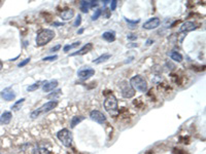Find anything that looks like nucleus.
Here are the masks:
<instances>
[{
    "mask_svg": "<svg viewBox=\"0 0 206 154\" xmlns=\"http://www.w3.org/2000/svg\"><path fill=\"white\" fill-rule=\"evenodd\" d=\"M84 119H85L84 116H73L72 119H71V128L75 127L76 124L81 123Z\"/></svg>",
    "mask_w": 206,
    "mask_h": 154,
    "instance_id": "6ab92c4d",
    "label": "nucleus"
},
{
    "mask_svg": "<svg viewBox=\"0 0 206 154\" xmlns=\"http://www.w3.org/2000/svg\"><path fill=\"white\" fill-rule=\"evenodd\" d=\"M153 40L148 39V42H147V44H148V45H151V44H153Z\"/></svg>",
    "mask_w": 206,
    "mask_h": 154,
    "instance_id": "f704fd0d",
    "label": "nucleus"
},
{
    "mask_svg": "<svg viewBox=\"0 0 206 154\" xmlns=\"http://www.w3.org/2000/svg\"><path fill=\"white\" fill-rule=\"evenodd\" d=\"M58 86V81L57 80H52V81H44L42 85V90L44 93H48V91L54 90L56 87Z\"/></svg>",
    "mask_w": 206,
    "mask_h": 154,
    "instance_id": "ddd939ff",
    "label": "nucleus"
},
{
    "mask_svg": "<svg viewBox=\"0 0 206 154\" xmlns=\"http://www.w3.org/2000/svg\"><path fill=\"white\" fill-rule=\"evenodd\" d=\"M90 118H91L93 121H95L99 124H103L106 121V116L103 114L102 112L98 111V110H93L90 113Z\"/></svg>",
    "mask_w": 206,
    "mask_h": 154,
    "instance_id": "0eeeda50",
    "label": "nucleus"
},
{
    "mask_svg": "<svg viewBox=\"0 0 206 154\" xmlns=\"http://www.w3.org/2000/svg\"><path fill=\"white\" fill-rule=\"evenodd\" d=\"M58 106V102L57 101H50L46 103L44 105L41 106L40 108L34 110V111L31 112V114H30V117H31L32 119H36L37 117H39L40 115L44 114V113H47L52 111V110H54L56 107Z\"/></svg>",
    "mask_w": 206,
    "mask_h": 154,
    "instance_id": "20e7f679",
    "label": "nucleus"
},
{
    "mask_svg": "<svg viewBox=\"0 0 206 154\" xmlns=\"http://www.w3.org/2000/svg\"><path fill=\"white\" fill-rule=\"evenodd\" d=\"M198 26L194 23V22H191V21H187L185 22L183 24H181V28H179V32L181 33H188L191 31H194L195 29H197Z\"/></svg>",
    "mask_w": 206,
    "mask_h": 154,
    "instance_id": "9d476101",
    "label": "nucleus"
},
{
    "mask_svg": "<svg viewBox=\"0 0 206 154\" xmlns=\"http://www.w3.org/2000/svg\"><path fill=\"white\" fill-rule=\"evenodd\" d=\"M2 67H3V64H2V62L0 61V70H1V69H2Z\"/></svg>",
    "mask_w": 206,
    "mask_h": 154,
    "instance_id": "4c0bfd02",
    "label": "nucleus"
},
{
    "mask_svg": "<svg viewBox=\"0 0 206 154\" xmlns=\"http://www.w3.org/2000/svg\"><path fill=\"white\" fill-rule=\"evenodd\" d=\"M103 12H105V14H104V16H105L106 19H107V18L109 17V12H110V10H109V9H105V10L103 9Z\"/></svg>",
    "mask_w": 206,
    "mask_h": 154,
    "instance_id": "72a5a7b5",
    "label": "nucleus"
},
{
    "mask_svg": "<svg viewBox=\"0 0 206 154\" xmlns=\"http://www.w3.org/2000/svg\"><path fill=\"white\" fill-rule=\"evenodd\" d=\"M60 49H61V45H59V44L56 45L55 47H53V49H51V53H55V51H58Z\"/></svg>",
    "mask_w": 206,
    "mask_h": 154,
    "instance_id": "473e14b6",
    "label": "nucleus"
},
{
    "mask_svg": "<svg viewBox=\"0 0 206 154\" xmlns=\"http://www.w3.org/2000/svg\"><path fill=\"white\" fill-rule=\"evenodd\" d=\"M101 14H102V9H96V12H95V13H94V16L92 17V20L93 21H96L97 19H98V18L101 16Z\"/></svg>",
    "mask_w": 206,
    "mask_h": 154,
    "instance_id": "b1692460",
    "label": "nucleus"
},
{
    "mask_svg": "<svg viewBox=\"0 0 206 154\" xmlns=\"http://www.w3.org/2000/svg\"><path fill=\"white\" fill-rule=\"evenodd\" d=\"M110 58H111V56L109 54H102V56H100L99 58H97L96 60L93 61V63H94V64H101V63H103V62L108 61Z\"/></svg>",
    "mask_w": 206,
    "mask_h": 154,
    "instance_id": "f3484780",
    "label": "nucleus"
},
{
    "mask_svg": "<svg viewBox=\"0 0 206 154\" xmlns=\"http://www.w3.org/2000/svg\"><path fill=\"white\" fill-rule=\"evenodd\" d=\"M0 96H1V98L5 101H13L14 100V98H16V94L14 93V90L12 89L7 87V89H4L1 93H0Z\"/></svg>",
    "mask_w": 206,
    "mask_h": 154,
    "instance_id": "9b49d317",
    "label": "nucleus"
},
{
    "mask_svg": "<svg viewBox=\"0 0 206 154\" xmlns=\"http://www.w3.org/2000/svg\"><path fill=\"white\" fill-rule=\"evenodd\" d=\"M119 89L121 90V94L124 98L131 99L135 96V90L131 86L130 82L127 81V80H123V81L119 82Z\"/></svg>",
    "mask_w": 206,
    "mask_h": 154,
    "instance_id": "423d86ee",
    "label": "nucleus"
},
{
    "mask_svg": "<svg viewBox=\"0 0 206 154\" xmlns=\"http://www.w3.org/2000/svg\"><path fill=\"white\" fill-rule=\"evenodd\" d=\"M81 14H78V16L76 17L75 22L73 23V26H74V27H78V26L81 25Z\"/></svg>",
    "mask_w": 206,
    "mask_h": 154,
    "instance_id": "a878e982",
    "label": "nucleus"
},
{
    "mask_svg": "<svg viewBox=\"0 0 206 154\" xmlns=\"http://www.w3.org/2000/svg\"><path fill=\"white\" fill-rule=\"evenodd\" d=\"M55 37V32L51 29H42L37 33L35 42L37 46H43L47 44L51 40H53Z\"/></svg>",
    "mask_w": 206,
    "mask_h": 154,
    "instance_id": "f257e3e1",
    "label": "nucleus"
},
{
    "mask_svg": "<svg viewBox=\"0 0 206 154\" xmlns=\"http://www.w3.org/2000/svg\"><path fill=\"white\" fill-rule=\"evenodd\" d=\"M84 32V29H81V30H78V32H77V34H81V33Z\"/></svg>",
    "mask_w": 206,
    "mask_h": 154,
    "instance_id": "e433bc0d",
    "label": "nucleus"
},
{
    "mask_svg": "<svg viewBox=\"0 0 206 154\" xmlns=\"http://www.w3.org/2000/svg\"><path fill=\"white\" fill-rule=\"evenodd\" d=\"M69 45H70V49H75V47H77L78 45H81V41H76V42H74L73 44H69Z\"/></svg>",
    "mask_w": 206,
    "mask_h": 154,
    "instance_id": "2f4dec72",
    "label": "nucleus"
},
{
    "mask_svg": "<svg viewBox=\"0 0 206 154\" xmlns=\"http://www.w3.org/2000/svg\"><path fill=\"white\" fill-rule=\"evenodd\" d=\"M60 95H61V90H55L54 93H52L50 94L47 96V99H57Z\"/></svg>",
    "mask_w": 206,
    "mask_h": 154,
    "instance_id": "5701e85b",
    "label": "nucleus"
},
{
    "mask_svg": "<svg viewBox=\"0 0 206 154\" xmlns=\"http://www.w3.org/2000/svg\"><path fill=\"white\" fill-rule=\"evenodd\" d=\"M33 154H51V152L46 148H36L33 151Z\"/></svg>",
    "mask_w": 206,
    "mask_h": 154,
    "instance_id": "412c9836",
    "label": "nucleus"
},
{
    "mask_svg": "<svg viewBox=\"0 0 206 154\" xmlns=\"http://www.w3.org/2000/svg\"><path fill=\"white\" fill-rule=\"evenodd\" d=\"M57 138L65 147H70L72 145V141H73L72 133H71L68 128H63V130L59 131L57 133Z\"/></svg>",
    "mask_w": 206,
    "mask_h": 154,
    "instance_id": "39448f33",
    "label": "nucleus"
},
{
    "mask_svg": "<svg viewBox=\"0 0 206 154\" xmlns=\"http://www.w3.org/2000/svg\"><path fill=\"white\" fill-rule=\"evenodd\" d=\"M29 62H30V58H27V59H26V60H24V61H22V62H21V63H20V64H19V67H20V68H22V67H24V66H26V65H27V64L29 63Z\"/></svg>",
    "mask_w": 206,
    "mask_h": 154,
    "instance_id": "c85d7f7f",
    "label": "nucleus"
},
{
    "mask_svg": "<svg viewBox=\"0 0 206 154\" xmlns=\"http://www.w3.org/2000/svg\"><path fill=\"white\" fill-rule=\"evenodd\" d=\"M74 16V10L71 8H66L61 13V19L63 21H69Z\"/></svg>",
    "mask_w": 206,
    "mask_h": 154,
    "instance_id": "2eb2a0df",
    "label": "nucleus"
},
{
    "mask_svg": "<svg viewBox=\"0 0 206 154\" xmlns=\"http://www.w3.org/2000/svg\"><path fill=\"white\" fill-rule=\"evenodd\" d=\"M130 84L134 90H138L140 93H145L148 90V82L143 76L135 75L130 79Z\"/></svg>",
    "mask_w": 206,
    "mask_h": 154,
    "instance_id": "7ed1b4c3",
    "label": "nucleus"
},
{
    "mask_svg": "<svg viewBox=\"0 0 206 154\" xmlns=\"http://www.w3.org/2000/svg\"><path fill=\"white\" fill-rule=\"evenodd\" d=\"M53 25H56V27H59V26H63L64 24H63V23H62V24H61V23H54Z\"/></svg>",
    "mask_w": 206,
    "mask_h": 154,
    "instance_id": "c9c22d12",
    "label": "nucleus"
},
{
    "mask_svg": "<svg viewBox=\"0 0 206 154\" xmlns=\"http://www.w3.org/2000/svg\"><path fill=\"white\" fill-rule=\"evenodd\" d=\"M160 23H161V21L159 18H152V19H149L148 21L145 22L142 27L144 29H147V30H153V29L158 28L160 26Z\"/></svg>",
    "mask_w": 206,
    "mask_h": 154,
    "instance_id": "1a4fd4ad",
    "label": "nucleus"
},
{
    "mask_svg": "<svg viewBox=\"0 0 206 154\" xmlns=\"http://www.w3.org/2000/svg\"><path fill=\"white\" fill-rule=\"evenodd\" d=\"M104 108L106 111L109 113L110 115L115 116L119 113V103L117 98L114 95L110 94L109 96H107L105 101H104Z\"/></svg>",
    "mask_w": 206,
    "mask_h": 154,
    "instance_id": "f03ea898",
    "label": "nucleus"
},
{
    "mask_svg": "<svg viewBox=\"0 0 206 154\" xmlns=\"http://www.w3.org/2000/svg\"><path fill=\"white\" fill-rule=\"evenodd\" d=\"M169 56H170V58L172 59V60L175 61V62H178V63L182 62V56L179 53H177V51H175V50L171 51V53L169 54Z\"/></svg>",
    "mask_w": 206,
    "mask_h": 154,
    "instance_id": "a211bd4d",
    "label": "nucleus"
},
{
    "mask_svg": "<svg viewBox=\"0 0 206 154\" xmlns=\"http://www.w3.org/2000/svg\"><path fill=\"white\" fill-rule=\"evenodd\" d=\"M125 21L127 22V23L131 24V25H136V24H138V23H139V20H137V21H131V20H128V19H126V18H125Z\"/></svg>",
    "mask_w": 206,
    "mask_h": 154,
    "instance_id": "7c9ffc66",
    "label": "nucleus"
},
{
    "mask_svg": "<svg viewBox=\"0 0 206 154\" xmlns=\"http://www.w3.org/2000/svg\"><path fill=\"white\" fill-rule=\"evenodd\" d=\"M24 101H25V99H24V98H23V99H21L20 101H18V102L16 103V104H14V105L13 106L12 109H13V110H14V111H17V110H19V106H20V105H21L22 103H23Z\"/></svg>",
    "mask_w": 206,
    "mask_h": 154,
    "instance_id": "393cba45",
    "label": "nucleus"
},
{
    "mask_svg": "<svg viewBox=\"0 0 206 154\" xmlns=\"http://www.w3.org/2000/svg\"><path fill=\"white\" fill-rule=\"evenodd\" d=\"M95 74V70L92 68H82L77 72V76L82 80H87Z\"/></svg>",
    "mask_w": 206,
    "mask_h": 154,
    "instance_id": "6e6552de",
    "label": "nucleus"
},
{
    "mask_svg": "<svg viewBox=\"0 0 206 154\" xmlns=\"http://www.w3.org/2000/svg\"><path fill=\"white\" fill-rule=\"evenodd\" d=\"M90 8V1H81V9L82 13H88Z\"/></svg>",
    "mask_w": 206,
    "mask_h": 154,
    "instance_id": "aec40b11",
    "label": "nucleus"
},
{
    "mask_svg": "<svg viewBox=\"0 0 206 154\" xmlns=\"http://www.w3.org/2000/svg\"><path fill=\"white\" fill-rule=\"evenodd\" d=\"M40 84H41L40 81L35 82L34 84H31V85H29V86L27 87V90H28V91H34V90H36L40 86Z\"/></svg>",
    "mask_w": 206,
    "mask_h": 154,
    "instance_id": "4be33fe9",
    "label": "nucleus"
},
{
    "mask_svg": "<svg viewBox=\"0 0 206 154\" xmlns=\"http://www.w3.org/2000/svg\"><path fill=\"white\" fill-rule=\"evenodd\" d=\"M58 59V56H51V57H46V58H43L42 59V61H55V60H57Z\"/></svg>",
    "mask_w": 206,
    "mask_h": 154,
    "instance_id": "cd10ccee",
    "label": "nucleus"
},
{
    "mask_svg": "<svg viewBox=\"0 0 206 154\" xmlns=\"http://www.w3.org/2000/svg\"><path fill=\"white\" fill-rule=\"evenodd\" d=\"M127 39L131 40V41H133V40H136L137 39V36H136V34H128V36H127Z\"/></svg>",
    "mask_w": 206,
    "mask_h": 154,
    "instance_id": "c756f323",
    "label": "nucleus"
},
{
    "mask_svg": "<svg viewBox=\"0 0 206 154\" xmlns=\"http://www.w3.org/2000/svg\"><path fill=\"white\" fill-rule=\"evenodd\" d=\"M118 5V1L117 0H112V1L110 2V12H114V10H115V7H117Z\"/></svg>",
    "mask_w": 206,
    "mask_h": 154,
    "instance_id": "bb28decb",
    "label": "nucleus"
},
{
    "mask_svg": "<svg viewBox=\"0 0 206 154\" xmlns=\"http://www.w3.org/2000/svg\"><path fill=\"white\" fill-rule=\"evenodd\" d=\"M12 117H13L12 112H9V111L3 112L2 115L0 116V124H2V126L8 124L10 122V120H12Z\"/></svg>",
    "mask_w": 206,
    "mask_h": 154,
    "instance_id": "4468645a",
    "label": "nucleus"
},
{
    "mask_svg": "<svg viewBox=\"0 0 206 154\" xmlns=\"http://www.w3.org/2000/svg\"><path fill=\"white\" fill-rule=\"evenodd\" d=\"M102 38L107 42H114L115 40V34L114 31H106L102 34Z\"/></svg>",
    "mask_w": 206,
    "mask_h": 154,
    "instance_id": "dca6fc26",
    "label": "nucleus"
},
{
    "mask_svg": "<svg viewBox=\"0 0 206 154\" xmlns=\"http://www.w3.org/2000/svg\"><path fill=\"white\" fill-rule=\"evenodd\" d=\"M92 49H93V43H87V44H85L81 49L74 51V53L71 54L70 56L71 57H74V56H84V54H88L89 51H91Z\"/></svg>",
    "mask_w": 206,
    "mask_h": 154,
    "instance_id": "f8f14e48",
    "label": "nucleus"
}]
</instances>
